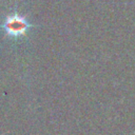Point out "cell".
<instances>
[{"mask_svg": "<svg viewBox=\"0 0 135 135\" xmlns=\"http://www.w3.org/2000/svg\"><path fill=\"white\" fill-rule=\"evenodd\" d=\"M35 26L36 25L30 23L26 18L24 16H21L18 12H14L12 15H8L1 25L7 36L15 38L24 36L30 28Z\"/></svg>", "mask_w": 135, "mask_h": 135, "instance_id": "cell-1", "label": "cell"}]
</instances>
